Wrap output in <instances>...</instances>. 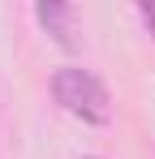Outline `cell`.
<instances>
[{"mask_svg":"<svg viewBox=\"0 0 155 159\" xmlns=\"http://www.w3.org/2000/svg\"><path fill=\"white\" fill-rule=\"evenodd\" d=\"M52 95L69 116L86 120V125H108V116H112L108 86L91 69H56L52 73Z\"/></svg>","mask_w":155,"mask_h":159,"instance_id":"obj_1","label":"cell"},{"mask_svg":"<svg viewBox=\"0 0 155 159\" xmlns=\"http://www.w3.org/2000/svg\"><path fill=\"white\" fill-rule=\"evenodd\" d=\"M35 17H39V26L48 30L60 48H69V52L78 48V9L73 4H65V0H43V4H35Z\"/></svg>","mask_w":155,"mask_h":159,"instance_id":"obj_2","label":"cell"},{"mask_svg":"<svg viewBox=\"0 0 155 159\" xmlns=\"http://www.w3.org/2000/svg\"><path fill=\"white\" fill-rule=\"evenodd\" d=\"M138 17H142V26L151 30V39H155V0H142L138 4Z\"/></svg>","mask_w":155,"mask_h":159,"instance_id":"obj_3","label":"cell"}]
</instances>
